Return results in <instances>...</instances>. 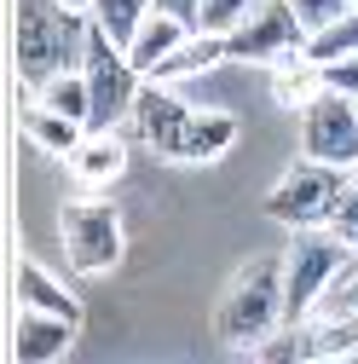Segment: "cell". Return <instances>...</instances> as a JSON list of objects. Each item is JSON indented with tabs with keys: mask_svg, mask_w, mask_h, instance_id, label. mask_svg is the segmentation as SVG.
<instances>
[{
	"mask_svg": "<svg viewBox=\"0 0 358 364\" xmlns=\"http://www.w3.org/2000/svg\"><path fill=\"white\" fill-rule=\"evenodd\" d=\"M58 237H64V260L81 272V278H104V272H116L121 266V249H127L116 203H99L93 191L75 197V203H64Z\"/></svg>",
	"mask_w": 358,
	"mask_h": 364,
	"instance_id": "obj_5",
	"label": "cell"
},
{
	"mask_svg": "<svg viewBox=\"0 0 358 364\" xmlns=\"http://www.w3.org/2000/svg\"><path fill=\"white\" fill-rule=\"evenodd\" d=\"M300 156L352 173L358 168V99L324 87V93L300 110Z\"/></svg>",
	"mask_w": 358,
	"mask_h": 364,
	"instance_id": "obj_7",
	"label": "cell"
},
{
	"mask_svg": "<svg viewBox=\"0 0 358 364\" xmlns=\"http://www.w3.org/2000/svg\"><path fill=\"white\" fill-rule=\"evenodd\" d=\"M352 173H358V168H352Z\"/></svg>",
	"mask_w": 358,
	"mask_h": 364,
	"instance_id": "obj_31",
	"label": "cell"
},
{
	"mask_svg": "<svg viewBox=\"0 0 358 364\" xmlns=\"http://www.w3.org/2000/svg\"><path fill=\"white\" fill-rule=\"evenodd\" d=\"M318 93H324V70L306 53H289V58L272 64V105L278 110H306Z\"/></svg>",
	"mask_w": 358,
	"mask_h": 364,
	"instance_id": "obj_17",
	"label": "cell"
},
{
	"mask_svg": "<svg viewBox=\"0 0 358 364\" xmlns=\"http://www.w3.org/2000/svg\"><path fill=\"white\" fill-rule=\"evenodd\" d=\"M324 312H341V318H358V255L330 278V289H324V301H318V312L312 318H324Z\"/></svg>",
	"mask_w": 358,
	"mask_h": 364,
	"instance_id": "obj_23",
	"label": "cell"
},
{
	"mask_svg": "<svg viewBox=\"0 0 358 364\" xmlns=\"http://www.w3.org/2000/svg\"><path fill=\"white\" fill-rule=\"evenodd\" d=\"M18 306H35V312H58L70 324H81V301L53 278L40 260H18Z\"/></svg>",
	"mask_w": 358,
	"mask_h": 364,
	"instance_id": "obj_16",
	"label": "cell"
},
{
	"mask_svg": "<svg viewBox=\"0 0 358 364\" xmlns=\"http://www.w3.org/2000/svg\"><path fill=\"white\" fill-rule=\"evenodd\" d=\"M347 173L330 168V162H312L300 156L272 191H266V214H272L278 225H289V232H306V225H324L330 220V203L341 197Z\"/></svg>",
	"mask_w": 358,
	"mask_h": 364,
	"instance_id": "obj_6",
	"label": "cell"
},
{
	"mask_svg": "<svg viewBox=\"0 0 358 364\" xmlns=\"http://www.w3.org/2000/svg\"><path fill=\"white\" fill-rule=\"evenodd\" d=\"M352 260V249L330 232V225H306V232H295L289 255H283V318L289 324H306L312 312H318L330 278Z\"/></svg>",
	"mask_w": 358,
	"mask_h": 364,
	"instance_id": "obj_4",
	"label": "cell"
},
{
	"mask_svg": "<svg viewBox=\"0 0 358 364\" xmlns=\"http://www.w3.org/2000/svg\"><path fill=\"white\" fill-rule=\"evenodd\" d=\"M185 35H197L185 18H179V12H162V6H151V18L139 23V35H133V64H139V75H151L173 47H179V41H185Z\"/></svg>",
	"mask_w": 358,
	"mask_h": 364,
	"instance_id": "obj_15",
	"label": "cell"
},
{
	"mask_svg": "<svg viewBox=\"0 0 358 364\" xmlns=\"http://www.w3.org/2000/svg\"><path fill=\"white\" fill-rule=\"evenodd\" d=\"M237 116L232 110H191V122H185V133H179V151H173V162L179 168H202V162H219L232 145H237Z\"/></svg>",
	"mask_w": 358,
	"mask_h": 364,
	"instance_id": "obj_11",
	"label": "cell"
},
{
	"mask_svg": "<svg viewBox=\"0 0 358 364\" xmlns=\"http://www.w3.org/2000/svg\"><path fill=\"white\" fill-rule=\"evenodd\" d=\"M289 6L300 12L306 29H324V23H335L341 12H352V0H289Z\"/></svg>",
	"mask_w": 358,
	"mask_h": 364,
	"instance_id": "obj_26",
	"label": "cell"
},
{
	"mask_svg": "<svg viewBox=\"0 0 358 364\" xmlns=\"http://www.w3.org/2000/svg\"><path fill=\"white\" fill-rule=\"evenodd\" d=\"M254 6H260V0H202L197 29H208V35H232V29H237Z\"/></svg>",
	"mask_w": 358,
	"mask_h": 364,
	"instance_id": "obj_25",
	"label": "cell"
},
{
	"mask_svg": "<svg viewBox=\"0 0 358 364\" xmlns=\"http://www.w3.org/2000/svg\"><path fill=\"white\" fill-rule=\"evenodd\" d=\"M64 168H70V179L81 191H104V186H116L127 173V145L116 139V127L110 133H87V139L64 156Z\"/></svg>",
	"mask_w": 358,
	"mask_h": 364,
	"instance_id": "obj_12",
	"label": "cell"
},
{
	"mask_svg": "<svg viewBox=\"0 0 358 364\" xmlns=\"http://www.w3.org/2000/svg\"><path fill=\"white\" fill-rule=\"evenodd\" d=\"M151 6H156V0H93V23H99L110 41L133 47V35H139V23L151 18Z\"/></svg>",
	"mask_w": 358,
	"mask_h": 364,
	"instance_id": "obj_21",
	"label": "cell"
},
{
	"mask_svg": "<svg viewBox=\"0 0 358 364\" xmlns=\"http://www.w3.org/2000/svg\"><path fill=\"white\" fill-rule=\"evenodd\" d=\"M156 6H162V12H179V18H185V23L197 29V12H202V0H156Z\"/></svg>",
	"mask_w": 358,
	"mask_h": 364,
	"instance_id": "obj_28",
	"label": "cell"
},
{
	"mask_svg": "<svg viewBox=\"0 0 358 364\" xmlns=\"http://www.w3.org/2000/svg\"><path fill=\"white\" fill-rule=\"evenodd\" d=\"M35 99L53 105V110H64V116H75V122L93 116V87H87V70H81V64H75V70H58L53 81H40Z\"/></svg>",
	"mask_w": 358,
	"mask_h": 364,
	"instance_id": "obj_18",
	"label": "cell"
},
{
	"mask_svg": "<svg viewBox=\"0 0 358 364\" xmlns=\"http://www.w3.org/2000/svg\"><path fill=\"white\" fill-rule=\"evenodd\" d=\"M191 110L197 105H185L173 93V87H162V81H145L139 87V105H133V133L162 156V162H173V151H179V133H185V122H191Z\"/></svg>",
	"mask_w": 358,
	"mask_h": 364,
	"instance_id": "obj_9",
	"label": "cell"
},
{
	"mask_svg": "<svg viewBox=\"0 0 358 364\" xmlns=\"http://www.w3.org/2000/svg\"><path fill=\"white\" fill-rule=\"evenodd\" d=\"M352 53H358V6L306 35V58L312 64H335V58H352Z\"/></svg>",
	"mask_w": 358,
	"mask_h": 364,
	"instance_id": "obj_19",
	"label": "cell"
},
{
	"mask_svg": "<svg viewBox=\"0 0 358 364\" xmlns=\"http://www.w3.org/2000/svg\"><path fill=\"white\" fill-rule=\"evenodd\" d=\"M266 364H289V358H312V324H283L278 336H266L254 347Z\"/></svg>",
	"mask_w": 358,
	"mask_h": 364,
	"instance_id": "obj_22",
	"label": "cell"
},
{
	"mask_svg": "<svg viewBox=\"0 0 358 364\" xmlns=\"http://www.w3.org/2000/svg\"><path fill=\"white\" fill-rule=\"evenodd\" d=\"M18 133L40 151V156H70L81 139H87V122H75V116H64V110H53V105H40L35 93L18 105Z\"/></svg>",
	"mask_w": 358,
	"mask_h": 364,
	"instance_id": "obj_13",
	"label": "cell"
},
{
	"mask_svg": "<svg viewBox=\"0 0 358 364\" xmlns=\"http://www.w3.org/2000/svg\"><path fill=\"white\" fill-rule=\"evenodd\" d=\"M318 70H324V87L358 99V53H352V58H335V64H318Z\"/></svg>",
	"mask_w": 358,
	"mask_h": 364,
	"instance_id": "obj_27",
	"label": "cell"
},
{
	"mask_svg": "<svg viewBox=\"0 0 358 364\" xmlns=\"http://www.w3.org/2000/svg\"><path fill=\"white\" fill-rule=\"evenodd\" d=\"M312 324V358H358V318L324 312V318H306Z\"/></svg>",
	"mask_w": 358,
	"mask_h": 364,
	"instance_id": "obj_20",
	"label": "cell"
},
{
	"mask_svg": "<svg viewBox=\"0 0 358 364\" xmlns=\"http://www.w3.org/2000/svg\"><path fill=\"white\" fill-rule=\"evenodd\" d=\"M283 324H289L283 318V260L260 255L226 284V295H219V306H214V336L226 347H237V353H254Z\"/></svg>",
	"mask_w": 358,
	"mask_h": 364,
	"instance_id": "obj_2",
	"label": "cell"
},
{
	"mask_svg": "<svg viewBox=\"0 0 358 364\" xmlns=\"http://www.w3.org/2000/svg\"><path fill=\"white\" fill-rule=\"evenodd\" d=\"M306 23H300V12L289 6V0H260V6L226 35V53H232V64H278V58H289V53H306Z\"/></svg>",
	"mask_w": 358,
	"mask_h": 364,
	"instance_id": "obj_8",
	"label": "cell"
},
{
	"mask_svg": "<svg viewBox=\"0 0 358 364\" xmlns=\"http://www.w3.org/2000/svg\"><path fill=\"white\" fill-rule=\"evenodd\" d=\"M87 23L93 18H81L70 12L64 0H18V81H23V93H35L40 81H53L58 70H75L81 53H87Z\"/></svg>",
	"mask_w": 358,
	"mask_h": 364,
	"instance_id": "obj_1",
	"label": "cell"
},
{
	"mask_svg": "<svg viewBox=\"0 0 358 364\" xmlns=\"http://www.w3.org/2000/svg\"><path fill=\"white\" fill-rule=\"evenodd\" d=\"M81 70H87V87H93V116H87V133H110L116 122L133 116L139 105V64L121 41H110L99 23H87V53H81Z\"/></svg>",
	"mask_w": 358,
	"mask_h": 364,
	"instance_id": "obj_3",
	"label": "cell"
},
{
	"mask_svg": "<svg viewBox=\"0 0 358 364\" xmlns=\"http://www.w3.org/2000/svg\"><path fill=\"white\" fill-rule=\"evenodd\" d=\"M75 330H81V324H70V318H58V312L18 306V324H12V347H6V358H12V364H53V358L70 353Z\"/></svg>",
	"mask_w": 358,
	"mask_h": 364,
	"instance_id": "obj_10",
	"label": "cell"
},
{
	"mask_svg": "<svg viewBox=\"0 0 358 364\" xmlns=\"http://www.w3.org/2000/svg\"><path fill=\"white\" fill-rule=\"evenodd\" d=\"M214 64H232V53H226V35H208V29H197V35H185L179 47L145 75V81H162V87H179V81H191V75H202V70H214Z\"/></svg>",
	"mask_w": 358,
	"mask_h": 364,
	"instance_id": "obj_14",
	"label": "cell"
},
{
	"mask_svg": "<svg viewBox=\"0 0 358 364\" xmlns=\"http://www.w3.org/2000/svg\"><path fill=\"white\" fill-rule=\"evenodd\" d=\"M352 6H358V0H352Z\"/></svg>",
	"mask_w": 358,
	"mask_h": 364,
	"instance_id": "obj_30",
	"label": "cell"
},
{
	"mask_svg": "<svg viewBox=\"0 0 358 364\" xmlns=\"http://www.w3.org/2000/svg\"><path fill=\"white\" fill-rule=\"evenodd\" d=\"M70 12H81V18H93V0H64Z\"/></svg>",
	"mask_w": 358,
	"mask_h": 364,
	"instance_id": "obj_29",
	"label": "cell"
},
{
	"mask_svg": "<svg viewBox=\"0 0 358 364\" xmlns=\"http://www.w3.org/2000/svg\"><path fill=\"white\" fill-rule=\"evenodd\" d=\"M324 225L358 255V173H347V186H341V197L330 203V220H324Z\"/></svg>",
	"mask_w": 358,
	"mask_h": 364,
	"instance_id": "obj_24",
	"label": "cell"
}]
</instances>
